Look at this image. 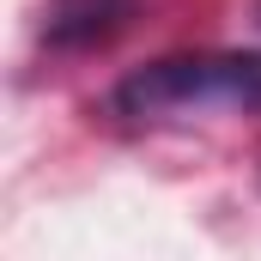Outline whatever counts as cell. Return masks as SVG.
I'll return each instance as SVG.
<instances>
[{
  "label": "cell",
  "mask_w": 261,
  "mask_h": 261,
  "mask_svg": "<svg viewBox=\"0 0 261 261\" xmlns=\"http://www.w3.org/2000/svg\"><path fill=\"white\" fill-rule=\"evenodd\" d=\"M110 116L128 128L261 116V49H195V55L146 61L110 91Z\"/></svg>",
  "instance_id": "obj_1"
},
{
  "label": "cell",
  "mask_w": 261,
  "mask_h": 261,
  "mask_svg": "<svg viewBox=\"0 0 261 261\" xmlns=\"http://www.w3.org/2000/svg\"><path fill=\"white\" fill-rule=\"evenodd\" d=\"M140 0H49L43 12V43L49 49H97L122 37Z\"/></svg>",
  "instance_id": "obj_2"
}]
</instances>
